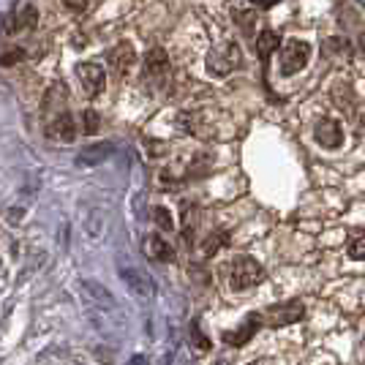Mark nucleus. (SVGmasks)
<instances>
[{
  "mask_svg": "<svg viewBox=\"0 0 365 365\" xmlns=\"http://www.w3.org/2000/svg\"><path fill=\"white\" fill-rule=\"evenodd\" d=\"M224 273H227L229 286L237 289V292L251 289V286H257V284L265 281V270H262V265H259L257 259H251V257H237L232 265L224 267Z\"/></svg>",
  "mask_w": 365,
  "mask_h": 365,
  "instance_id": "nucleus-1",
  "label": "nucleus"
},
{
  "mask_svg": "<svg viewBox=\"0 0 365 365\" xmlns=\"http://www.w3.org/2000/svg\"><path fill=\"white\" fill-rule=\"evenodd\" d=\"M240 63H243V52H240V47H237L234 41L218 44V47L207 55V60H204V66H207V71H210L213 76H227V74L237 71Z\"/></svg>",
  "mask_w": 365,
  "mask_h": 365,
  "instance_id": "nucleus-2",
  "label": "nucleus"
},
{
  "mask_svg": "<svg viewBox=\"0 0 365 365\" xmlns=\"http://www.w3.org/2000/svg\"><path fill=\"white\" fill-rule=\"evenodd\" d=\"M117 273H120V278H123V284L129 286V292H131L136 300H142V302H147V300L156 295V284H153V278L142 270V267L136 265H126V262H120L117 267Z\"/></svg>",
  "mask_w": 365,
  "mask_h": 365,
  "instance_id": "nucleus-3",
  "label": "nucleus"
},
{
  "mask_svg": "<svg viewBox=\"0 0 365 365\" xmlns=\"http://www.w3.org/2000/svg\"><path fill=\"white\" fill-rule=\"evenodd\" d=\"M281 71L284 74H298L302 68L308 66V60H311V47L305 44V41H300V38H289L284 47H281Z\"/></svg>",
  "mask_w": 365,
  "mask_h": 365,
  "instance_id": "nucleus-4",
  "label": "nucleus"
},
{
  "mask_svg": "<svg viewBox=\"0 0 365 365\" xmlns=\"http://www.w3.org/2000/svg\"><path fill=\"white\" fill-rule=\"evenodd\" d=\"M267 325L270 327H284V325H292L300 322L305 316V305L300 300H289V302H278V305H270L265 311Z\"/></svg>",
  "mask_w": 365,
  "mask_h": 365,
  "instance_id": "nucleus-5",
  "label": "nucleus"
},
{
  "mask_svg": "<svg viewBox=\"0 0 365 365\" xmlns=\"http://www.w3.org/2000/svg\"><path fill=\"white\" fill-rule=\"evenodd\" d=\"M44 133L55 142H74L76 139V123L71 117V112H60V115H52L44 120Z\"/></svg>",
  "mask_w": 365,
  "mask_h": 365,
  "instance_id": "nucleus-6",
  "label": "nucleus"
},
{
  "mask_svg": "<svg viewBox=\"0 0 365 365\" xmlns=\"http://www.w3.org/2000/svg\"><path fill=\"white\" fill-rule=\"evenodd\" d=\"M166 76H169V58H166V52L161 47H156L145 55V79L153 82L156 88H161L166 82Z\"/></svg>",
  "mask_w": 365,
  "mask_h": 365,
  "instance_id": "nucleus-7",
  "label": "nucleus"
},
{
  "mask_svg": "<svg viewBox=\"0 0 365 365\" xmlns=\"http://www.w3.org/2000/svg\"><path fill=\"white\" fill-rule=\"evenodd\" d=\"M79 286H82V292H85V298L90 305H96L99 311H117V302H115V295L99 284V281H90V278H82L79 281Z\"/></svg>",
  "mask_w": 365,
  "mask_h": 365,
  "instance_id": "nucleus-8",
  "label": "nucleus"
},
{
  "mask_svg": "<svg viewBox=\"0 0 365 365\" xmlns=\"http://www.w3.org/2000/svg\"><path fill=\"white\" fill-rule=\"evenodd\" d=\"M106 60H109V68H112L115 74L126 76V74H129V71L133 68V63H136L133 44H131V41H120V44H115V47L106 52Z\"/></svg>",
  "mask_w": 365,
  "mask_h": 365,
  "instance_id": "nucleus-9",
  "label": "nucleus"
},
{
  "mask_svg": "<svg viewBox=\"0 0 365 365\" xmlns=\"http://www.w3.org/2000/svg\"><path fill=\"white\" fill-rule=\"evenodd\" d=\"M76 76H79V82H82L88 96H99L104 90V85H106V74H104V68L99 63H79L76 66Z\"/></svg>",
  "mask_w": 365,
  "mask_h": 365,
  "instance_id": "nucleus-10",
  "label": "nucleus"
},
{
  "mask_svg": "<svg viewBox=\"0 0 365 365\" xmlns=\"http://www.w3.org/2000/svg\"><path fill=\"white\" fill-rule=\"evenodd\" d=\"M112 153H115V145H112V142H96V145H88L85 150H79V156H76V166H99V164H104Z\"/></svg>",
  "mask_w": 365,
  "mask_h": 365,
  "instance_id": "nucleus-11",
  "label": "nucleus"
},
{
  "mask_svg": "<svg viewBox=\"0 0 365 365\" xmlns=\"http://www.w3.org/2000/svg\"><path fill=\"white\" fill-rule=\"evenodd\" d=\"M316 142H319L325 150H338V147L343 145V129H341V123L322 120V123L316 126Z\"/></svg>",
  "mask_w": 365,
  "mask_h": 365,
  "instance_id": "nucleus-12",
  "label": "nucleus"
},
{
  "mask_svg": "<svg viewBox=\"0 0 365 365\" xmlns=\"http://www.w3.org/2000/svg\"><path fill=\"white\" fill-rule=\"evenodd\" d=\"M145 254L156 262H175V248L166 243L161 234H150L145 237Z\"/></svg>",
  "mask_w": 365,
  "mask_h": 365,
  "instance_id": "nucleus-13",
  "label": "nucleus"
},
{
  "mask_svg": "<svg viewBox=\"0 0 365 365\" xmlns=\"http://www.w3.org/2000/svg\"><path fill=\"white\" fill-rule=\"evenodd\" d=\"M262 327V319H259V314H251V316H245V322L237 327V330L227 332L224 338L232 343V346H243L245 341H251L254 335H257V330Z\"/></svg>",
  "mask_w": 365,
  "mask_h": 365,
  "instance_id": "nucleus-14",
  "label": "nucleus"
},
{
  "mask_svg": "<svg viewBox=\"0 0 365 365\" xmlns=\"http://www.w3.org/2000/svg\"><path fill=\"white\" fill-rule=\"evenodd\" d=\"M66 96H68L66 88H63L60 82H55V85L47 90V96H44V115H47V117H52V115H60V112H66V109H68Z\"/></svg>",
  "mask_w": 365,
  "mask_h": 365,
  "instance_id": "nucleus-15",
  "label": "nucleus"
},
{
  "mask_svg": "<svg viewBox=\"0 0 365 365\" xmlns=\"http://www.w3.org/2000/svg\"><path fill=\"white\" fill-rule=\"evenodd\" d=\"M35 22H38V11H35V6H25L22 11H14L17 33H19V31H33Z\"/></svg>",
  "mask_w": 365,
  "mask_h": 365,
  "instance_id": "nucleus-16",
  "label": "nucleus"
},
{
  "mask_svg": "<svg viewBox=\"0 0 365 365\" xmlns=\"http://www.w3.org/2000/svg\"><path fill=\"white\" fill-rule=\"evenodd\" d=\"M194 232H197V207L188 202V204L183 207V234H186L188 243L194 240Z\"/></svg>",
  "mask_w": 365,
  "mask_h": 365,
  "instance_id": "nucleus-17",
  "label": "nucleus"
},
{
  "mask_svg": "<svg viewBox=\"0 0 365 365\" xmlns=\"http://www.w3.org/2000/svg\"><path fill=\"white\" fill-rule=\"evenodd\" d=\"M278 44H281V35L275 33V31H265V33L259 35V58L267 60V55H270V52H275V49H278Z\"/></svg>",
  "mask_w": 365,
  "mask_h": 365,
  "instance_id": "nucleus-18",
  "label": "nucleus"
},
{
  "mask_svg": "<svg viewBox=\"0 0 365 365\" xmlns=\"http://www.w3.org/2000/svg\"><path fill=\"white\" fill-rule=\"evenodd\" d=\"M227 240H229V234L227 232H221V229H218V232H213L207 240H204V243H202V254H204V257H213L221 245H227Z\"/></svg>",
  "mask_w": 365,
  "mask_h": 365,
  "instance_id": "nucleus-19",
  "label": "nucleus"
},
{
  "mask_svg": "<svg viewBox=\"0 0 365 365\" xmlns=\"http://www.w3.org/2000/svg\"><path fill=\"white\" fill-rule=\"evenodd\" d=\"M153 218H156V224H159L164 232H172V229H175V221H172V216H169L166 207H156V210H153Z\"/></svg>",
  "mask_w": 365,
  "mask_h": 365,
  "instance_id": "nucleus-20",
  "label": "nucleus"
},
{
  "mask_svg": "<svg viewBox=\"0 0 365 365\" xmlns=\"http://www.w3.org/2000/svg\"><path fill=\"white\" fill-rule=\"evenodd\" d=\"M191 341H194V346H197L200 352H207V349H210V341H207V335H202L200 322H191Z\"/></svg>",
  "mask_w": 365,
  "mask_h": 365,
  "instance_id": "nucleus-21",
  "label": "nucleus"
},
{
  "mask_svg": "<svg viewBox=\"0 0 365 365\" xmlns=\"http://www.w3.org/2000/svg\"><path fill=\"white\" fill-rule=\"evenodd\" d=\"M22 58H25V49L11 47V49H6V52L0 55V63H3V66H14V63H19Z\"/></svg>",
  "mask_w": 365,
  "mask_h": 365,
  "instance_id": "nucleus-22",
  "label": "nucleus"
},
{
  "mask_svg": "<svg viewBox=\"0 0 365 365\" xmlns=\"http://www.w3.org/2000/svg\"><path fill=\"white\" fill-rule=\"evenodd\" d=\"M349 257L357 259V262H365V237H355L349 243Z\"/></svg>",
  "mask_w": 365,
  "mask_h": 365,
  "instance_id": "nucleus-23",
  "label": "nucleus"
},
{
  "mask_svg": "<svg viewBox=\"0 0 365 365\" xmlns=\"http://www.w3.org/2000/svg\"><path fill=\"white\" fill-rule=\"evenodd\" d=\"M82 117H85V120H82V129H85V133H90V136H93V133L99 131V115L90 109V112H85Z\"/></svg>",
  "mask_w": 365,
  "mask_h": 365,
  "instance_id": "nucleus-24",
  "label": "nucleus"
},
{
  "mask_svg": "<svg viewBox=\"0 0 365 365\" xmlns=\"http://www.w3.org/2000/svg\"><path fill=\"white\" fill-rule=\"evenodd\" d=\"M88 232H90V237H101V232H104V216L101 213H93V221L88 224Z\"/></svg>",
  "mask_w": 365,
  "mask_h": 365,
  "instance_id": "nucleus-25",
  "label": "nucleus"
},
{
  "mask_svg": "<svg viewBox=\"0 0 365 365\" xmlns=\"http://www.w3.org/2000/svg\"><path fill=\"white\" fill-rule=\"evenodd\" d=\"M66 3V8H71V11H85L88 8V0H63Z\"/></svg>",
  "mask_w": 365,
  "mask_h": 365,
  "instance_id": "nucleus-26",
  "label": "nucleus"
},
{
  "mask_svg": "<svg viewBox=\"0 0 365 365\" xmlns=\"http://www.w3.org/2000/svg\"><path fill=\"white\" fill-rule=\"evenodd\" d=\"M131 365H147V357H145V355H133Z\"/></svg>",
  "mask_w": 365,
  "mask_h": 365,
  "instance_id": "nucleus-27",
  "label": "nucleus"
},
{
  "mask_svg": "<svg viewBox=\"0 0 365 365\" xmlns=\"http://www.w3.org/2000/svg\"><path fill=\"white\" fill-rule=\"evenodd\" d=\"M357 41H360V52H363V55H365V31H363V33H360V38H357Z\"/></svg>",
  "mask_w": 365,
  "mask_h": 365,
  "instance_id": "nucleus-28",
  "label": "nucleus"
},
{
  "mask_svg": "<svg viewBox=\"0 0 365 365\" xmlns=\"http://www.w3.org/2000/svg\"><path fill=\"white\" fill-rule=\"evenodd\" d=\"M273 3H278V0H257V6H273Z\"/></svg>",
  "mask_w": 365,
  "mask_h": 365,
  "instance_id": "nucleus-29",
  "label": "nucleus"
},
{
  "mask_svg": "<svg viewBox=\"0 0 365 365\" xmlns=\"http://www.w3.org/2000/svg\"><path fill=\"white\" fill-rule=\"evenodd\" d=\"M216 365H234V363H232V360H218Z\"/></svg>",
  "mask_w": 365,
  "mask_h": 365,
  "instance_id": "nucleus-30",
  "label": "nucleus"
},
{
  "mask_svg": "<svg viewBox=\"0 0 365 365\" xmlns=\"http://www.w3.org/2000/svg\"><path fill=\"white\" fill-rule=\"evenodd\" d=\"M360 123H363V129H365V115H363V117H360Z\"/></svg>",
  "mask_w": 365,
  "mask_h": 365,
  "instance_id": "nucleus-31",
  "label": "nucleus"
},
{
  "mask_svg": "<svg viewBox=\"0 0 365 365\" xmlns=\"http://www.w3.org/2000/svg\"><path fill=\"white\" fill-rule=\"evenodd\" d=\"M254 365H265V363H254Z\"/></svg>",
  "mask_w": 365,
  "mask_h": 365,
  "instance_id": "nucleus-32",
  "label": "nucleus"
}]
</instances>
